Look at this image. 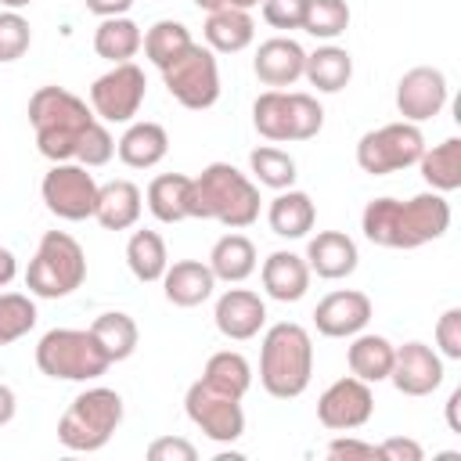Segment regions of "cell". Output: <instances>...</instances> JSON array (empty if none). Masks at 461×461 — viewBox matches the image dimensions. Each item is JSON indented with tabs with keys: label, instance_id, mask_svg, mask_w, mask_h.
Masks as SVG:
<instances>
[{
	"label": "cell",
	"instance_id": "obj_1",
	"mask_svg": "<svg viewBox=\"0 0 461 461\" xmlns=\"http://www.w3.org/2000/svg\"><path fill=\"white\" fill-rule=\"evenodd\" d=\"M360 230L378 249H396V252L421 249L450 230V202L439 191H421L407 202L382 194L364 205Z\"/></svg>",
	"mask_w": 461,
	"mask_h": 461
},
{
	"label": "cell",
	"instance_id": "obj_2",
	"mask_svg": "<svg viewBox=\"0 0 461 461\" xmlns=\"http://www.w3.org/2000/svg\"><path fill=\"white\" fill-rule=\"evenodd\" d=\"M259 184L230 162H209L191 176V220H216L227 230H245L259 220Z\"/></svg>",
	"mask_w": 461,
	"mask_h": 461
},
{
	"label": "cell",
	"instance_id": "obj_3",
	"mask_svg": "<svg viewBox=\"0 0 461 461\" xmlns=\"http://www.w3.org/2000/svg\"><path fill=\"white\" fill-rule=\"evenodd\" d=\"M313 378V339L295 321H277L259 342V385L274 400H295Z\"/></svg>",
	"mask_w": 461,
	"mask_h": 461
},
{
	"label": "cell",
	"instance_id": "obj_4",
	"mask_svg": "<svg viewBox=\"0 0 461 461\" xmlns=\"http://www.w3.org/2000/svg\"><path fill=\"white\" fill-rule=\"evenodd\" d=\"M94 119H97L94 108L65 86H40L29 97V122L36 133V148L50 162H72L76 144Z\"/></svg>",
	"mask_w": 461,
	"mask_h": 461
},
{
	"label": "cell",
	"instance_id": "obj_5",
	"mask_svg": "<svg viewBox=\"0 0 461 461\" xmlns=\"http://www.w3.org/2000/svg\"><path fill=\"white\" fill-rule=\"evenodd\" d=\"M119 425H122V396L108 385H90L65 407L58 421V439L76 454H94L108 447Z\"/></svg>",
	"mask_w": 461,
	"mask_h": 461
},
{
	"label": "cell",
	"instance_id": "obj_6",
	"mask_svg": "<svg viewBox=\"0 0 461 461\" xmlns=\"http://www.w3.org/2000/svg\"><path fill=\"white\" fill-rule=\"evenodd\" d=\"M86 281V252L65 230H47L25 267V288L36 299H65Z\"/></svg>",
	"mask_w": 461,
	"mask_h": 461
},
{
	"label": "cell",
	"instance_id": "obj_7",
	"mask_svg": "<svg viewBox=\"0 0 461 461\" xmlns=\"http://www.w3.org/2000/svg\"><path fill=\"white\" fill-rule=\"evenodd\" d=\"M36 367L58 382H94L112 360L90 328H50L36 342Z\"/></svg>",
	"mask_w": 461,
	"mask_h": 461
},
{
	"label": "cell",
	"instance_id": "obj_8",
	"mask_svg": "<svg viewBox=\"0 0 461 461\" xmlns=\"http://www.w3.org/2000/svg\"><path fill=\"white\" fill-rule=\"evenodd\" d=\"M252 126L274 144L313 140L324 126V108L313 94L303 90H263L252 101Z\"/></svg>",
	"mask_w": 461,
	"mask_h": 461
},
{
	"label": "cell",
	"instance_id": "obj_9",
	"mask_svg": "<svg viewBox=\"0 0 461 461\" xmlns=\"http://www.w3.org/2000/svg\"><path fill=\"white\" fill-rule=\"evenodd\" d=\"M169 97L191 112H205L220 101V61L209 47L191 43L169 65L158 68Z\"/></svg>",
	"mask_w": 461,
	"mask_h": 461
},
{
	"label": "cell",
	"instance_id": "obj_10",
	"mask_svg": "<svg viewBox=\"0 0 461 461\" xmlns=\"http://www.w3.org/2000/svg\"><path fill=\"white\" fill-rule=\"evenodd\" d=\"M425 151V137L418 130V122H385L378 130H367L357 140V166L367 176H389L400 173L407 166H414Z\"/></svg>",
	"mask_w": 461,
	"mask_h": 461
},
{
	"label": "cell",
	"instance_id": "obj_11",
	"mask_svg": "<svg viewBox=\"0 0 461 461\" xmlns=\"http://www.w3.org/2000/svg\"><path fill=\"white\" fill-rule=\"evenodd\" d=\"M148 97V79H144V68L133 65V61H122V65H112L108 72H101L94 83H90V108L101 122H133L140 104Z\"/></svg>",
	"mask_w": 461,
	"mask_h": 461
},
{
	"label": "cell",
	"instance_id": "obj_12",
	"mask_svg": "<svg viewBox=\"0 0 461 461\" xmlns=\"http://www.w3.org/2000/svg\"><path fill=\"white\" fill-rule=\"evenodd\" d=\"M97 180L86 166L79 162H54L43 180H40V198L43 205L58 216V220H68V223H79V220H90L94 216V205H97Z\"/></svg>",
	"mask_w": 461,
	"mask_h": 461
},
{
	"label": "cell",
	"instance_id": "obj_13",
	"mask_svg": "<svg viewBox=\"0 0 461 461\" xmlns=\"http://www.w3.org/2000/svg\"><path fill=\"white\" fill-rule=\"evenodd\" d=\"M184 414L191 418L194 429H202V436H209L212 443H234L245 436V411L238 396H227L220 389H212L209 382H191L184 393Z\"/></svg>",
	"mask_w": 461,
	"mask_h": 461
},
{
	"label": "cell",
	"instance_id": "obj_14",
	"mask_svg": "<svg viewBox=\"0 0 461 461\" xmlns=\"http://www.w3.org/2000/svg\"><path fill=\"white\" fill-rule=\"evenodd\" d=\"M375 414V393L367 382L357 375L335 378L321 396H317V421L331 432H353L364 429Z\"/></svg>",
	"mask_w": 461,
	"mask_h": 461
},
{
	"label": "cell",
	"instance_id": "obj_15",
	"mask_svg": "<svg viewBox=\"0 0 461 461\" xmlns=\"http://www.w3.org/2000/svg\"><path fill=\"white\" fill-rule=\"evenodd\" d=\"M450 86L443 68L436 65H414L396 83V112L403 122H429L447 108Z\"/></svg>",
	"mask_w": 461,
	"mask_h": 461
},
{
	"label": "cell",
	"instance_id": "obj_16",
	"mask_svg": "<svg viewBox=\"0 0 461 461\" xmlns=\"http://www.w3.org/2000/svg\"><path fill=\"white\" fill-rule=\"evenodd\" d=\"M443 375H447L443 371V357L432 346H425L418 339L396 346L393 371H389V382L396 385V393H403V396H432L443 385Z\"/></svg>",
	"mask_w": 461,
	"mask_h": 461
},
{
	"label": "cell",
	"instance_id": "obj_17",
	"mask_svg": "<svg viewBox=\"0 0 461 461\" xmlns=\"http://www.w3.org/2000/svg\"><path fill=\"white\" fill-rule=\"evenodd\" d=\"M371 295L360 288H339L328 292L317 306H313V328L324 339H353L357 331H364L371 324Z\"/></svg>",
	"mask_w": 461,
	"mask_h": 461
},
{
	"label": "cell",
	"instance_id": "obj_18",
	"mask_svg": "<svg viewBox=\"0 0 461 461\" xmlns=\"http://www.w3.org/2000/svg\"><path fill=\"white\" fill-rule=\"evenodd\" d=\"M212 324L230 342H249L267 328V303L252 288H227L212 306Z\"/></svg>",
	"mask_w": 461,
	"mask_h": 461
},
{
	"label": "cell",
	"instance_id": "obj_19",
	"mask_svg": "<svg viewBox=\"0 0 461 461\" xmlns=\"http://www.w3.org/2000/svg\"><path fill=\"white\" fill-rule=\"evenodd\" d=\"M303 65H306V50L299 40L292 36H270L256 47V58H252V72L263 86L270 90H285L292 83L303 79Z\"/></svg>",
	"mask_w": 461,
	"mask_h": 461
},
{
	"label": "cell",
	"instance_id": "obj_20",
	"mask_svg": "<svg viewBox=\"0 0 461 461\" xmlns=\"http://www.w3.org/2000/svg\"><path fill=\"white\" fill-rule=\"evenodd\" d=\"M357 263H360V252L346 230H317L306 241V267H310V274H317L324 281L349 277L357 270Z\"/></svg>",
	"mask_w": 461,
	"mask_h": 461
},
{
	"label": "cell",
	"instance_id": "obj_21",
	"mask_svg": "<svg viewBox=\"0 0 461 461\" xmlns=\"http://www.w3.org/2000/svg\"><path fill=\"white\" fill-rule=\"evenodd\" d=\"M259 281H263V292L277 303H299L306 292H310V267H306V256L299 252H288V249H277L263 259L259 267Z\"/></svg>",
	"mask_w": 461,
	"mask_h": 461
},
{
	"label": "cell",
	"instance_id": "obj_22",
	"mask_svg": "<svg viewBox=\"0 0 461 461\" xmlns=\"http://www.w3.org/2000/svg\"><path fill=\"white\" fill-rule=\"evenodd\" d=\"M166 151H169V133H166L162 122H151V119L126 122L122 137L115 140V155L130 169H151L166 158Z\"/></svg>",
	"mask_w": 461,
	"mask_h": 461
},
{
	"label": "cell",
	"instance_id": "obj_23",
	"mask_svg": "<svg viewBox=\"0 0 461 461\" xmlns=\"http://www.w3.org/2000/svg\"><path fill=\"white\" fill-rule=\"evenodd\" d=\"M162 292L173 306L191 310V306H202L205 299H212L216 277H212L209 263H202V259H176L162 274Z\"/></svg>",
	"mask_w": 461,
	"mask_h": 461
},
{
	"label": "cell",
	"instance_id": "obj_24",
	"mask_svg": "<svg viewBox=\"0 0 461 461\" xmlns=\"http://www.w3.org/2000/svg\"><path fill=\"white\" fill-rule=\"evenodd\" d=\"M144 209V194L133 180H108L97 187V205H94V220L104 230H130L137 227Z\"/></svg>",
	"mask_w": 461,
	"mask_h": 461
},
{
	"label": "cell",
	"instance_id": "obj_25",
	"mask_svg": "<svg viewBox=\"0 0 461 461\" xmlns=\"http://www.w3.org/2000/svg\"><path fill=\"white\" fill-rule=\"evenodd\" d=\"M393 353H396V346L385 335H378V331H357L349 339V346H346V367H349V375H357L367 385L389 382Z\"/></svg>",
	"mask_w": 461,
	"mask_h": 461
},
{
	"label": "cell",
	"instance_id": "obj_26",
	"mask_svg": "<svg viewBox=\"0 0 461 461\" xmlns=\"http://www.w3.org/2000/svg\"><path fill=\"white\" fill-rule=\"evenodd\" d=\"M202 36H205V47L212 54H238V50H245L256 40L252 11H241V7L209 11L205 25H202Z\"/></svg>",
	"mask_w": 461,
	"mask_h": 461
},
{
	"label": "cell",
	"instance_id": "obj_27",
	"mask_svg": "<svg viewBox=\"0 0 461 461\" xmlns=\"http://www.w3.org/2000/svg\"><path fill=\"white\" fill-rule=\"evenodd\" d=\"M267 223H270V230H274L277 238H288V241L306 238V234L313 230V223H317L313 198H310L306 191H299V187L277 191V194L270 198V205H267Z\"/></svg>",
	"mask_w": 461,
	"mask_h": 461
},
{
	"label": "cell",
	"instance_id": "obj_28",
	"mask_svg": "<svg viewBox=\"0 0 461 461\" xmlns=\"http://www.w3.org/2000/svg\"><path fill=\"white\" fill-rule=\"evenodd\" d=\"M303 79L317 94H339V90H346L349 79H353V58H349V50L339 47V43H321L317 50L306 54Z\"/></svg>",
	"mask_w": 461,
	"mask_h": 461
},
{
	"label": "cell",
	"instance_id": "obj_29",
	"mask_svg": "<svg viewBox=\"0 0 461 461\" xmlns=\"http://www.w3.org/2000/svg\"><path fill=\"white\" fill-rule=\"evenodd\" d=\"M205 263H209V270H212V277H216V281L241 285L245 277H252V274H256L259 256H256L252 238H245V234L230 230V234L216 238V245H212V252H209V259H205Z\"/></svg>",
	"mask_w": 461,
	"mask_h": 461
},
{
	"label": "cell",
	"instance_id": "obj_30",
	"mask_svg": "<svg viewBox=\"0 0 461 461\" xmlns=\"http://www.w3.org/2000/svg\"><path fill=\"white\" fill-rule=\"evenodd\" d=\"M151 216L158 223H180V220H191V176L184 173H162L148 184V194H144Z\"/></svg>",
	"mask_w": 461,
	"mask_h": 461
},
{
	"label": "cell",
	"instance_id": "obj_31",
	"mask_svg": "<svg viewBox=\"0 0 461 461\" xmlns=\"http://www.w3.org/2000/svg\"><path fill=\"white\" fill-rule=\"evenodd\" d=\"M414 166L421 169V180L429 184V191H439V194L457 191L461 187V137H447L425 148Z\"/></svg>",
	"mask_w": 461,
	"mask_h": 461
},
{
	"label": "cell",
	"instance_id": "obj_32",
	"mask_svg": "<svg viewBox=\"0 0 461 461\" xmlns=\"http://www.w3.org/2000/svg\"><path fill=\"white\" fill-rule=\"evenodd\" d=\"M140 43H144V32H140V25L130 14L101 18V25L94 29V50H97V58H104L112 65L133 61Z\"/></svg>",
	"mask_w": 461,
	"mask_h": 461
},
{
	"label": "cell",
	"instance_id": "obj_33",
	"mask_svg": "<svg viewBox=\"0 0 461 461\" xmlns=\"http://www.w3.org/2000/svg\"><path fill=\"white\" fill-rule=\"evenodd\" d=\"M126 267L130 274L140 281V285H155L162 281L166 267H169V252H166V241L158 230H133L130 241H126Z\"/></svg>",
	"mask_w": 461,
	"mask_h": 461
},
{
	"label": "cell",
	"instance_id": "obj_34",
	"mask_svg": "<svg viewBox=\"0 0 461 461\" xmlns=\"http://www.w3.org/2000/svg\"><path fill=\"white\" fill-rule=\"evenodd\" d=\"M90 331H94V339L101 342V349L108 353L112 364L130 360L133 349H137V342H140L137 321H133L130 313H122V310H104V313H97L94 324H90Z\"/></svg>",
	"mask_w": 461,
	"mask_h": 461
},
{
	"label": "cell",
	"instance_id": "obj_35",
	"mask_svg": "<svg viewBox=\"0 0 461 461\" xmlns=\"http://www.w3.org/2000/svg\"><path fill=\"white\" fill-rule=\"evenodd\" d=\"M202 382H209L212 389L245 400V393L252 389V364L238 353V349H220L205 360L202 367Z\"/></svg>",
	"mask_w": 461,
	"mask_h": 461
},
{
	"label": "cell",
	"instance_id": "obj_36",
	"mask_svg": "<svg viewBox=\"0 0 461 461\" xmlns=\"http://www.w3.org/2000/svg\"><path fill=\"white\" fill-rule=\"evenodd\" d=\"M249 173H252L256 184H263V187H270V191L295 187V176H299L295 158H292L288 151L274 148V144H259V148L249 151Z\"/></svg>",
	"mask_w": 461,
	"mask_h": 461
},
{
	"label": "cell",
	"instance_id": "obj_37",
	"mask_svg": "<svg viewBox=\"0 0 461 461\" xmlns=\"http://www.w3.org/2000/svg\"><path fill=\"white\" fill-rule=\"evenodd\" d=\"M194 40H191V29L184 25V22H176V18H158L148 32H144V43H140V50H144V58L155 65V68H162V65H169L184 47H191Z\"/></svg>",
	"mask_w": 461,
	"mask_h": 461
},
{
	"label": "cell",
	"instance_id": "obj_38",
	"mask_svg": "<svg viewBox=\"0 0 461 461\" xmlns=\"http://www.w3.org/2000/svg\"><path fill=\"white\" fill-rule=\"evenodd\" d=\"M349 4L346 0H306V18H303V32H310L313 40H339L349 29Z\"/></svg>",
	"mask_w": 461,
	"mask_h": 461
},
{
	"label": "cell",
	"instance_id": "obj_39",
	"mask_svg": "<svg viewBox=\"0 0 461 461\" xmlns=\"http://www.w3.org/2000/svg\"><path fill=\"white\" fill-rule=\"evenodd\" d=\"M36 303L25 292H0V346L25 339L36 328Z\"/></svg>",
	"mask_w": 461,
	"mask_h": 461
},
{
	"label": "cell",
	"instance_id": "obj_40",
	"mask_svg": "<svg viewBox=\"0 0 461 461\" xmlns=\"http://www.w3.org/2000/svg\"><path fill=\"white\" fill-rule=\"evenodd\" d=\"M112 155H115V137L108 133V122L94 119V122L83 130L72 162H79V166H86V169H97V166H108Z\"/></svg>",
	"mask_w": 461,
	"mask_h": 461
},
{
	"label": "cell",
	"instance_id": "obj_41",
	"mask_svg": "<svg viewBox=\"0 0 461 461\" xmlns=\"http://www.w3.org/2000/svg\"><path fill=\"white\" fill-rule=\"evenodd\" d=\"M32 43V25L22 11H0V65H11L18 58H25Z\"/></svg>",
	"mask_w": 461,
	"mask_h": 461
},
{
	"label": "cell",
	"instance_id": "obj_42",
	"mask_svg": "<svg viewBox=\"0 0 461 461\" xmlns=\"http://www.w3.org/2000/svg\"><path fill=\"white\" fill-rule=\"evenodd\" d=\"M436 353L443 360H461V306H447L436 321Z\"/></svg>",
	"mask_w": 461,
	"mask_h": 461
},
{
	"label": "cell",
	"instance_id": "obj_43",
	"mask_svg": "<svg viewBox=\"0 0 461 461\" xmlns=\"http://www.w3.org/2000/svg\"><path fill=\"white\" fill-rule=\"evenodd\" d=\"M263 22L274 29H303L306 18V0H263Z\"/></svg>",
	"mask_w": 461,
	"mask_h": 461
},
{
	"label": "cell",
	"instance_id": "obj_44",
	"mask_svg": "<svg viewBox=\"0 0 461 461\" xmlns=\"http://www.w3.org/2000/svg\"><path fill=\"white\" fill-rule=\"evenodd\" d=\"M148 461H198V447L184 436H158L148 443Z\"/></svg>",
	"mask_w": 461,
	"mask_h": 461
},
{
	"label": "cell",
	"instance_id": "obj_45",
	"mask_svg": "<svg viewBox=\"0 0 461 461\" xmlns=\"http://www.w3.org/2000/svg\"><path fill=\"white\" fill-rule=\"evenodd\" d=\"M328 457L335 461H349V457H360V461H375L378 457V443H367V439H357V436H335L328 447H324Z\"/></svg>",
	"mask_w": 461,
	"mask_h": 461
},
{
	"label": "cell",
	"instance_id": "obj_46",
	"mask_svg": "<svg viewBox=\"0 0 461 461\" xmlns=\"http://www.w3.org/2000/svg\"><path fill=\"white\" fill-rule=\"evenodd\" d=\"M378 457L382 461H421L425 457V447L411 436H389L378 443Z\"/></svg>",
	"mask_w": 461,
	"mask_h": 461
},
{
	"label": "cell",
	"instance_id": "obj_47",
	"mask_svg": "<svg viewBox=\"0 0 461 461\" xmlns=\"http://www.w3.org/2000/svg\"><path fill=\"white\" fill-rule=\"evenodd\" d=\"M83 4L97 18H119V14H130V7H133V0H83Z\"/></svg>",
	"mask_w": 461,
	"mask_h": 461
},
{
	"label": "cell",
	"instance_id": "obj_48",
	"mask_svg": "<svg viewBox=\"0 0 461 461\" xmlns=\"http://www.w3.org/2000/svg\"><path fill=\"white\" fill-rule=\"evenodd\" d=\"M14 411H18V396L7 382H0V429L14 421Z\"/></svg>",
	"mask_w": 461,
	"mask_h": 461
},
{
	"label": "cell",
	"instance_id": "obj_49",
	"mask_svg": "<svg viewBox=\"0 0 461 461\" xmlns=\"http://www.w3.org/2000/svg\"><path fill=\"white\" fill-rule=\"evenodd\" d=\"M14 277H18V259H14V252H11V249H4V245H0V288H7Z\"/></svg>",
	"mask_w": 461,
	"mask_h": 461
},
{
	"label": "cell",
	"instance_id": "obj_50",
	"mask_svg": "<svg viewBox=\"0 0 461 461\" xmlns=\"http://www.w3.org/2000/svg\"><path fill=\"white\" fill-rule=\"evenodd\" d=\"M457 403H461V389H450V396H447V425H450V432H461Z\"/></svg>",
	"mask_w": 461,
	"mask_h": 461
},
{
	"label": "cell",
	"instance_id": "obj_51",
	"mask_svg": "<svg viewBox=\"0 0 461 461\" xmlns=\"http://www.w3.org/2000/svg\"><path fill=\"white\" fill-rule=\"evenodd\" d=\"M194 7L209 14V11H220V7H227V0H194Z\"/></svg>",
	"mask_w": 461,
	"mask_h": 461
},
{
	"label": "cell",
	"instance_id": "obj_52",
	"mask_svg": "<svg viewBox=\"0 0 461 461\" xmlns=\"http://www.w3.org/2000/svg\"><path fill=\"white\" fill-rule=\"evenodd\" d=\"M263 0H227V7H241V11H252V7H259Z\"/></svg>",
	"mask_w": 461,
	"mask_h": 461
},
{
	"label": "cell",
	"instance_id": "obj_53",
	"mask_svg": "<svg viewBox=\"0 0 461 461\" xmlns=\"http://www.w3.org/2000/svg\"><path fill=\"white\" fill-rule=\"evenodd\" d=\"M32 0H0V7H7V11H22V7H29Z\"/></svg>",
	"mask_w": 461,
	"mask_h": 461
}]
</instances>
